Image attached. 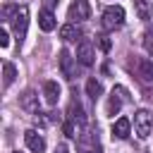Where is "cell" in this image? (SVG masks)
Instances as JSON below:
<instances>
[{
	"label": "cell",
	"instance_id": "1",
	"mask_svg": "<svg viewBox=\"0 0 153 153\" xmlns=\"http://www.w3.org/2000/svg\"><path fill=\"white\" fill-rule=\"evenodd\" d=\"M127 67H129V72H134V76H136L139 81H143V84L153 81V62H151L148 57L131 55L129 62H127Z\"/></svg>",
	"mask_w": 153,
	"mask_h": 153
},
{
	"label": "cell",
	"instance_id": "2",
	"mask_svg": "<svg viewBox=\"0 0 153 153\" xmlns=\"http://www.w3.org/2000/svg\"><path fill=\"white\" fill-rule=\"evenodd\" d=\"M100 24H103V29H108V31L120 29V26L124 24V10H122L120 5H110V7H105V10H103V19H100Z\"/></svg>",
	"mask_w": 153,
	"mask_h": 153
},
{
	"label": "cell",
	"instance_id": "3",
	"mask_svg": "<svg viewBox=\"0 0 153 153\" xmlns=\"http://www.w3.org/2000/svg\"><path fill=\"white\" fill-rule=\"evenodd\" d=\"M124 103H129V91L124 86H112L110 98H108V105H105V112L108 115H117Z\"/></svg>",
	"mask_w": 153,
	"mask_h": 153
},
{
	"label": "cell",
	"instance_id": "4",
	"mask_svg": "<svg viewBox=\"0 0 153 153\" xmlns=\"http://www.w3.org/2000/svg\"><path fill=\"white\" fill-rule=\"evenodd\" d=\"M151 129H153V115L148 110H139L134 115V134L139 139H148L151 136Z\"/></svg>",
	"mask_w": 153,
	"mask_h": 153
},
{
	"label": "cell",
	"instance_id": "5",
	"mask_svg": "<svg viewBox=\"0 0 153 153\" xmlns=\"http://www.w3.org/2000/svg\"><path fill=\"white\" fill-rule=\"evenodd\" d=\"M26 24H29V10H26V5H22V7H17V12L12 17V29H14V36L19 43L26 36Z\"/></svg>",
	"mask_w": 153,
	"mask_h": 153
},
{
	"label": "cell",
	"instance_id": "6",
	"mask_svg": "<svg viewBox=\"0 0 153 153\" xmlns=\"http://www.w3.org/2000/svg\"><path fill=\"white\" fill-rule=\"evenodd\" d=\"M88 17H91V5H88V0H74V2L69 5V10H67V19H69L72 24L84 22V19H88Z\"/></svg>",
	"mask_w": 153,
	"mask_h": 153
},
{
	"label": "cell",
	"instance_id": "7",
	"mask_svg": "<svg viewBox=\"0 0 153 153\" xmlns=\"http://www.w3.org/2000/svg\"><path fill=\"white\" fill-rule=\"evenodd\" d=\"M76 62H81L84 67H91L96 62V50H93V43L81 38L79 45H76Z\"/></svg>",
	"mask_w": 153,
	"mask_h": 153
},
{
	"label": "cell",
	"instance_id": "8",
	"mask_svg": "<svg viewBox=\"0 0 153 153\" xmlns=\"http://www.w3.org/2000/svg\"><path fill=\"white\" fill-rule=\"evenodd\" d=\"M19 105L26 110V112H31V115H41V100H38V93L36 91H24L22 96H19Z\"/></svg>",
	"mask_w": 153,
	"mask_h": 153
},
{
	"label": "cell",
	"instance_id": "9",
	"mask_svg": "<svg viewBox=\"0 0 153 153\" xmlns=\"http://www.w3.org/2000/svg\"><path fill=\"white\" fill-rule=\"evenodd\" d=\"M24 143H26V148L33 151V153H43V151H45V139H43L36 129H26V131H24Z\"/></svg>",
	"mask_w": 153,
	"mask_h": 153
},
{
	"label": "cell",
	"instance_id": "10",
	"mask_svg": "<svg viewBox=\"0 0 153 153\" xmlns=\"http://www.w3.org/2000/svg\"><path fill=\"white\" fill-rule=\"evenodd\" d=\"M60 72H62V76L65 79H72L74 76V57H72V53L69 50H60Z\"/></svg>",
	"mask_w": 153,
	"mask_h": 153
},
{
	"label": "cell",
	"instance_id": "11",
	"mask_svg": "<svg viewBox=\"0 0 153 153\" xmlns=\"http://www.w3.org/2000/svg\"><path fill=\"white\" fill-rule=\"evenodd\" d=\"M43 98L48 105H57L60 100V84L57 81H45L43 84Z\"/></svg>",
	"mask_w": 153,
	"mask_h": 153
},
{
	"label": "cell",
	"instance_id": "12",
	"mask_svg": "<svg viewBox=\"0 0 153 153\" xmlns=\"http://www.w3.org/2000/svg\"><path fill=\"white\" fill-rule=\"evenodd\" d=\"M60 38L65 41V43H72V41H76V38H81V29L76 26V24H65L62 29H60Z\"/></svg>",
	"mask_w": 153,
	"mask_h": 153
},
{
	"label": "cell",
	"instance_id": "13",
	"mask_svg": "<svg viewBox=\"0 0 153 153\" xmlns=\"http://www.w3.org/2000/svg\"><path fill=\"white\" fill-rule=\"evenodd\" d=\"M129 131H131V122H129L127 117H120V120L112 124V136H115V139H127Z\"/></svg>",
	"mask_w": 153,
	"mask_h": 153
},
{
	"label": "cell",
	"instance_id": "14",
	"mask_svg": "<svg viewBox=\"0 0 153 153\" xmlns=\"http://www.w3.org/2000/svg\"><path fill=\"white\" fill-rule=\"evenodd\" d=\"M55 14L53 12H48V10H41V14H38V26H41V31H53L55 29Z\"/></svg>",
	"mask_w": 153,
	"mask_h": 153
},
{
	"label": "cell",
	"instance_id": "15",
	"mask_svg": "<svg viewBox=\"0 0 153 153\" xmlns=\"http://www.w3.org/2000/svg\"><path fill=\"white\" fill-rule=\"evenodd\" d=\"M69 120L76 122V124H84L86 122V115H84V108H81L79 100H72L69 103Z\"/></svg>",
	"mask_w": 153,
	"mask_h": 153
},
{
	"label": "cell",
	"instance_id": "16",
	"mask_svg": "<svg viewBox=\"0 0 153 153\" xmlns=\"http://www.w3.org/2000/svg\"><path fill=\"white\" fill-rule=\"evenodd\" d=\"M86 93L91 96V100H98V98H100V93H103V86H100V81H98L96 76H91V79L86 81Z\"/></svg>",
	"mask_w": 153,
	"mask_h": 153
},
{
	"label": "cell",
	"instance_id": "17",
	"mask_svg": "<svg viewBox=\"0 0 153 153\" xmlns=\"http://www.w3.org/2000/svg\"><path fill=\"white\" fill-rule=\"evenodd\" d=\"M2 79H5V86H10L14 79H17V67L12 62H5L2 65Z\"/></svg>",
	"mask_w": 153,
	"mask_h": 153
},
{
	"label": "cell",
	"instance_id": "18",
	"mask_svg": "<svg viewBox=\"0 0 153 153\" xmlns=\"http://www.w3.org/2000/svg\"><path fill=\"white\" fill-rule=\"evenodd\" d=\"M134 7H136V14H139V19H151V5H148V0H136L134 2Z\"/></svg>",
	"mask_w": 153,
	"mask_h": 153
},
{
	"label": "cell",
	"instance_id": "19",
	"mask_svg": "<svg viewBox=\"0 0 153 153\" xmlns=\"http://www.w3.org/2000/svg\"><path fill=\"white\" fill-rule=\"evenodd\" d=\"M62 131H65V136L74 139V136L79 134V124H76V122H72V120H67V122L62 124Z\"/></svg>",
	"mask_w": 153,
	"mask_h": 153
},
{
	"label": "cell",
	"instance_id": "20",
	"mask_svg": "<svg viewBox=\"0 0 153 153\" xmlns=\"http://www.w3.org/2000/svg\"><path fill=\"white\" fill-rule=\"evenodd\" d=\"M98 48H100L103 53H108V50H110V38H108V36H98Z\"/></svg>",
	"mask_w": 153,
	"mask_h": 153
},
{
	"label": "cell",
	"instance_id": "21",
	"mask_svg": "<svg viewBox=\"0 0 153 153\" xmlns=\"http://www.w3.org/2000/svg\"><path fill=\"white\" fill-rule=\"evenodd\" d=\"M143 45H146V50H148V53H153V33H151V31L143 36Z\"/></svg>",
	"mask_w": 153,
	"mask_h": 153
},
{
	"label": "cell",
	"instance_id": "22",
	"mask_svg": "<svg viewBox=\"0 0 153 153\" xmlns=\"http://www.w3.org/2000/svg\"><path fill=\"white\" fill-rule=\"evenodd\" d=\"M0 45H2V48H7V45H10V36H7V31H5V29L0 31Z\"/></svg>",
	"mask_w": 153,
	"mask_h": 153
},
{
	"label": "cell",
	"instance_id": "23",
	"mask_svg": "<svg viewBox=\"0 0 153 153\" xmlns=\"http://www.w3.org/2000/svg\"><path fill=\"white\" fill-rule=\"evenodd\" d=\"M55 5H57V0H43V10H48V12H53Z\"/></svg>",
	"mask_w": 153,
	"mask_h": 153
},
{
	"label": "cell",
	"instance_id": "24",
	"mask_svg": "<svg viewBox=\"0 0 153 153\" xmlns=\"http://www.w3.org/2000/svg\"><path fill=\"white\" fill-rule=\"evenodd\" d=\"M84 153H100V146H98V143H93V146H91V148H86Z\"/></svg>",
	"mask_w": 153,
	"mask_h": 153
},
{
	"label": "cell",
	"instance_id": "25",
	"mask_svg": "<svg viewBox=\"0 0 153 153\" xmlns=\"http://www.w3.org/2000/svg\"><path fill=\"white\" fill-rule=\"evenodd\" d=\"M55 153H69V151H67V146H65V143H60V146L55 148Z\"/></svg>",
	"mask_w": 153,
	"mask_h": 153
},
{
	"label": "cell",
	"instance_id": "26",
	"mask_svg": "<svg viewBox=\"0 0 153 153\" xmlns=\"http://www.w3.org/2000/svg\"><path fill=\"white\" fill-rule=\"evenodd\" d=\"M14 153H19V151H14Z\"/></svg>",
	"mask_w": 153,
	"mask_h": 153
}]
</instances>
